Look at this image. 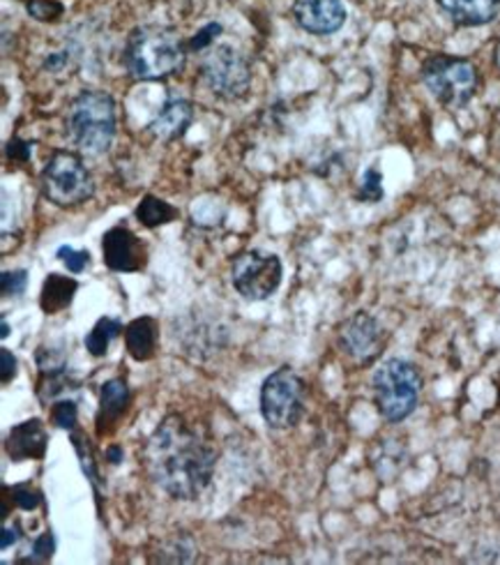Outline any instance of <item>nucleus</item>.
Returning <instances> with one entry per match:
<instances>
[{"label": "nucleus", "mask_w": 500, "mask_h": 565, "mask_svg": "<svg viewBox=\"0 0 500 565\" xmlns=\"http://www.w3.org/2000/svg\"><path fill=\"white\" fill-rule=\"evenodd\" d=\"M78 291V281L72 277H63L51 273L44 285H42V294H40V307L44 315H61L63 310L72 305L74 294Z\"/></svg>", "instance_id": "nucleus-18"}, {"label": "nucleus", "mask_w": 500, "mask_h": 565, "mask_svg": "<svg viewBox=\"0 0 500 565\" xmlns=\"http://www.w3.org/2000/svg\"><path fill=\"white\" fill-rule=\"evenodd\" d=\"M438 6L459 25H485L500 12V0H438Z\"/></svg>", "instance_id": "nucleus-16"}, {"label": "nucleus", "mask_w": 500, "mask_h": 565, "mask_svg": "<svg viewBox=\"0 0 500 565\" xmlns=\"http://www.w3.org/2000/svg\"><path fill=\"white\" fill-rule=\"evenodd\" d=\"M51 420H54V425L61 429H74L76 420H78L76 404L70 399L56 402L54 406H51Z\"/></svg>", "instance_id": "nucleus-24"}, {"label": "nucleus", "mask_w": 500, "mask_h": 565, "mask_svg": "<svg viewBox=\"0 0 500 565\" xmlns=\"http://www.w3.org/2000/svg\"><path fill=\"white\" fill-rule=\"evenodd\" d=\"M423 391V379L417 370L402 358H390L374 372V397L381 416L390 423L408 418Z\"/></svg>", "instance_id": "nucleus-4"}, {"label": "nucleus", "mask_w": 500, "mask_h": 565, "mask_svg": "<svg viewBox=\"0 0 500 565\" xmlns=\"http://www.w3.org/2000/svg\"><path fill=\"white\" fill-rule=\"evenodd\" d=\"M194 120V107L188 99H171L164 105V109L155 116V120L148 125V130L155 139L173 141L188 132V127Z\"/></svg>", "instance_id": "nucleus-14"}, {"label": "nucleus", "mask_w": 500, "mask_h": 565, "mask_svg": "<svg viewBox=\"0 0 500 565\" xmlns=\"http://www.w3.org/2000/svg\"><path fill=\"white\" fill-rule=\"evenodd\" d=\"M137 217L143 226L148 228H155V226H162V224H169L178 217V211L173 209L171 203H167L164 199H157L152 194L143 196L139 209H137Z\"/></svg>", "instance_id": "nucleus-20"}, {"label": "nucleus", "mask_w": 500, "mask_h": 565, "mask_svg": "<svg viewBox=\"0 0 500 565\" xmlns=\"http://www.w3.org/2000/svg\"><path fill=\"white\" fill-rule=\"evenodd\" d=\"M143 459L160 490L180 501H194L213 480L217 448L205 429L171 414L152 431Z\"/></svg>", "instance_id": "nucleus-1"}, {"label": "nucleus", "mask_w": 500, "mask_h": 565, "mask_svg": "<svg viewBox=\"0 0 500 565\" xmlns=\"http://www.w3.org/2000/svg\"><path fill=\"white\" fill-rule=\"evenodd\" d=\"M157 340H160V326L152 317L135 319L125 328V347L139 363H146L155 355Z\"/></svg>", "instance_id": "nucleus-17"}, {"label": "nucleus", "mask_w": 500, "mask_h": 565, "mask_svg": "<svg viewBox=\"0 0 500 565\" xmlns=\"http://www.w3.org/2000/svg\"><path fill=\"white\" fill-rule=\"evenodd\" d=\"M383 328L366 312L353 315L339 330V349L355 363H372L383 349Z\"/></svg>", "instance_id": "nucleus-10"}, {"label": "nucleus", "mask_w": 500, "mask_h": 565, "mask_svg": "<svg viewBox=\"0 0 500 565\" xmlns=\"http://www.w3.org/2000/svg\"><path fill=\"white\" fill-rule=\"evenodd\" d=\"M6 490L12 494V501L17 508L21 510H35L42 503V494L38 490H33L31 484H17V487H6Z\"/></svg>", "instance_id": "nucleus-26"}, {"label": "nucleus", "mask_w": 500, "mask_h": 565, "mask_svg": "<svg viewBox=\"0 0 500 565\" xmlns=\"http://www.w3.org/2000/svg\"><path fill=\"white\" fill-rule=\"evenodd\" d=\"M44 199L56 203L58 209H74L88 201L95 192L93 175L84 160L70 150L54 152L40 175Z\"/></svg>", "instance_id": "nucleus-5"}, {"label": "nucleus", "mask_w": 500, "mask_h": 565, "mask_svg": "<svg viewBox=\"0 0 500 565\" xmlns=\"http://www.w3.org/2000/svg\"><path fill=\"white\" fill-rule=\"evenodd\" d=\"M129 388L123 379H111L102 385L99 411H97V434L107 436L116 429L118 420L125 416L129 406Z\"/></svg>", "instance_id": "nucleus-15"}, {"label": "nucleus", "mask_w": 500, "mask_h": 565, "mask_svg": "<svg viewBox=\"0 0 500 565\" xmlns=\"http://www.w3.org/2000/svg\"><path fill=\"white\" fill-rule=\"evenodd\" d=\"M46 446H49V434L42 420L38 418L14 425L6 439V452L12 461L42 459L46 452Z\"/></svg>", "instance_id": "nucleus-13"}, {"label": "nucleus", "mask_w": 500, "mask_h": 565, "mask_svg": "<svg viewBox=\"0 0 500 565\" xmlns=\"http://www.w3.org/2000/svg\"><path fill=\"white\" fill-rule=\"evenodd\" d=\"M65 130L86 156H102L116 137V102L104 90H82L67 107Z\"/></svg>", "instance_id": "nucleus-3"}, {"label": "nucleus", "mask_w": 500, "mask_h": 565, "mask_svg": "<svg viewBox=\"0 0 500 565\" xmlns=\"http://www.w3.org/2000/svg\"><path fill=\"white\" fill-rule=\"evenodd\" d=\"M8 158L14 160V162L25 164V162L31 160V143H25V141H21V139H12V141L8 143Z\"/></svg>", "instance_id": "nucleus-29"}, {"label": "nucleus", "mask_w": 500, "mask_h": 565, "mask_svg": "<svg viewBox=\"0 0 500 565\" xmlns=\"http://www.w3.org/2000/svg\"><path fill=\"white\" fill-rule=\"evenodd\" d=\"M25 10L42 23L58 21L63 17V6L58 0H29V3H25Z\"/></svg>", "instance_id": "nucleus-22"}, {"label": "nucleus", "mask_w": 500, "mask_h": 565, "mask_svg": "<svg viewBox=\"0 0 500 565\" xmlns=\"http://www.w3.org/2000/svg\"><path fill=\"white\" fill-rule=\"evenodd\" d=\"M25 287H29V273L25 270H6L3 277H0V291H3L6 298L21 296Z\"/></svg>", "instance_id": "nucleus-25"}, {"label": "nucleus", "mask_w": 500, "mask_h": 565, "mask_svg": "<svg viewBox=\"0 0 500 565\" xmlns=\"http://www.w3.org/2000/svg\"><path fill=\"white\" fill-rule=\"evenodd\" d=\"M423 82L440 105L459 109L478 90V67L466 58L432 56L423 65Z\"/></svg>", "instance_id": "nucleus-6"}, {"label": "nucleus", "mask_w": 500, "mask_h": 565, "mask_svg": "<svg viewBox=\"0 0 500 565\" xmlns=\"http://www.w3.org/2000/svg\"><path fill=\"white\" fill-rule=\"evenodd\" d=\"M56 256L65 264V268L74 275L84 273L91 266V252L88 249H74L70 245H63V247H58Z\"/></svg>", "instance_id": "nucleus-21"}, {"label": "nucleus", "mask_w": 500, "mask_h": 565, "mask_svg": "<svg viewBox=\"0 0 500 565\" xmlns=\"http://www.w3.org/2000/svg\"><path fill=\"white\" fill-rule=\"evenodd\" d=\"M231 281L245 300H268L281 285L279 256L260 249L241 252L231 264Z\"/></svg>", "instance_id": "nucleus-8"}, {"label": "nucleus", "mask_w": 500, "mask_h": 565, "mask_svg": "<svg viewBox=\"0 0 500 565\" xmlns=\"http://www.w3.org/2000/svg\"><path fill=\"white\" fill-rule=\"evenodd\" d=\"M56 552V541H54V533L46 531L42 533L38 541L33 543V556L29 558L31 563H42V561H49L51 554Z\"/></svg>", "instance_id": "nucleus-28"}, {"label": "nucleus", "mask_w": 500, "mask_h": 565, "mask_svg": "<svg viewBox=\"0 0 500 565\" xmlns=\"http://www.w3.org/2000/svg\"><path fill=\"white\" fill-rule=\"evenodd\" d=\"M65 54H56V56H51V58H46L44 61V67L46 70H58L63 63H65V58H63Z\"/></svg>", "instance_id": "nucleus-33"}, {"label": "nucleus", "mask_w": 500, "mask_h": 565, "mask_svg": "<svg viewBox=\"0 0 500 565\" xmlns=\"http://www.w3.org/2000/svg\"><path fill=\"white\" fill-rule=\"evenodd\" d=\"M107 459L111 461V465H120V461H123V448L120 446H111L107 450Z\"/></svg>", "instance_id": "nucleus-32"}, {"label": "nucleus", "mask_w": 500, "mask_h": 565, "mask_svg": "<svg viewBox=\"0 0 500 565\" xmlns=\"http://www.w3.org/2000/svg\"><path fill=\"white\" fill-rule=\"evenodd\" d=\"M0 330H3V332H0V338L8 340V338H10V326H8L6 319H3V326H0Z\"/></svg>", "instance_id": "nucleus-34"}, {"label": "nucleus", "mask_w": 500, "mask_h": 565, "mask_svg": "<svg viewBox=\"0 0 500 565\" xmlns=\"http://www.w3.org/2000/svg\"><path fill=\"white\" fill-rule=\"evenodd\" d=\"M104 264L116 273H137L146 266V249L127 226H114L102 238Z\"/></svg>", "instance_id": "nucleus-11"}, {"label": "nucleus", "mask_w": 500, "mask_h": 565, "mask_svg": "<svg viewBox=\"0 0 500 565\" xmlns=\"http://www.w3.org/2000/svg\"><path fill=\"white\" fill-rule=\"evenodd\" d=\"M305 414V383L291 367L273 372L260 388V416L273 429L296 427Z\"/></svg>", "instance_id": "nucleus-7"}, {"label": "nucleus", "mask_w": 500, "mask_h": 565, "mask_svg": "<svg viewBox=\"0 0 500 565\" xmlns=\"http://www.w3.org/2000/svg\"><path fill=\"white\" fill-rule=\"evenodd\" d=\"M17 543V529H3V543H0V550H8L10 545Z\"/></svg>", "instance_id": "nucleus-31"}, {"label": "nucleus", "mask_w": 500, "mask_h": 565, "mask_svg": "<svg viewBox=\"0 0 500 565\" xmlns=\"http://www.w3.org/2000/svg\"><path fill=\"white\" fill-rule=\"evenodd\" d=\"M123 332V323L118 319H111V317H104L99 319L93 330L86 335L84 344H86V351L95 358H102L107 355L109 351V344L120 335Z\"/></svg>", "instance_id": "nucleus-19"}, {"label": "nucleus", "mask_w": 500, "mask_h": 565, "mask_svg": "<svg viewBox=\"0 0 500 565\" xmlns=\"http://www.w3.org/2000/svg\"><path fill=\"white\" fill-rule=\"evenodd\" d=\"M294 17L311 35H332L347 21L344 0H296Z\"/></svg>", "instance_id": "nucleus-12"}, {"label": "nucleus", "mask_w": 500, "mask_h": 565, "mask_svg": "<svg viewBox=\"0 0 500 565\" xmlns=\"http://www.w3.org/2000/svg\"><path fill=\"white\" fill-rule=\"evenodd\" d=\"M493 61H496V67L500 70V42L496 44V51H493Z\"/></svg>", "instance_id": "nucleus-35"}, {"label": "nucleus", "mask_w": 500, "mask_h": 565, "mask_svg": "<svg viewBox=\"0 0 500 565\" xmlns=\"http://www.w3.org/2000/svg\"><path fill=\"white\" fill-rule=\"evenodd\" d=\"M0 361H3V385H10L17 376V358L10 349H0Z\"/></svg>", "instance_id": "nucleus-30"}, {"label": "nucleus", "mask_w": 500, "mask_h": 565, "mask_svg": "<svg viewBox=\"0 0 500 565\" xmlns=\"http://www.w3.org/2000/svg\"><path fill=\"white\" fill-rule=\"evenodd\" d=\"M188 46L169 25L146 23L129 33L123 51L127 72L141 82H160L178 74L185 65Z\"/></svg>", "instance_id": "nucleus-2"}, {"label": "nucleus", "mask_w": 500, "mask_h": 565, "mask_svg": "<svg viewBox=\"0 0 500 565\" xmlns=\"http://www.w3.org/2000/svg\"><path fill=\"white\" fill-rule=\"evenodd\" d=\"M201 76L208 90L222 99H241L252 86L249 61L228 44L215 46L201 63Z\"/></svg>", "instance_id": "nucleus-9"}, {"label": "nucleus", "mask_w": 500, "mask_h": 565, "mask_svg": "<svg viewBox=\"0 0 500 565\" xmlns=\"http://www.w3.org/2000/svg\"><path fill=\"white\" fill-rule=\"evenodd\" d=\"M358 199L362 201H381L383 199V175L376 169H366L362 175V185L358 192Z\"/></svg>", "instance_id": "nucleus-23"}, {"label": "nucleus", "mask_w": 500, "mask_h": 565, "mask_svg": "<svg viewBox=\"0 0 500 565\" xmlns=\"http://www.w3.org/2000/svg\"><path fill=\"white\" fill-rule=\"evenodd\" d=\"M222 33V23H217V21H213V23H208V25H203V29L190 40V44H188V49L190 51H203L205 46H210L215 42V38Z\"/></svg>", "instance_id": "nucleus-27"}]
</instances>
